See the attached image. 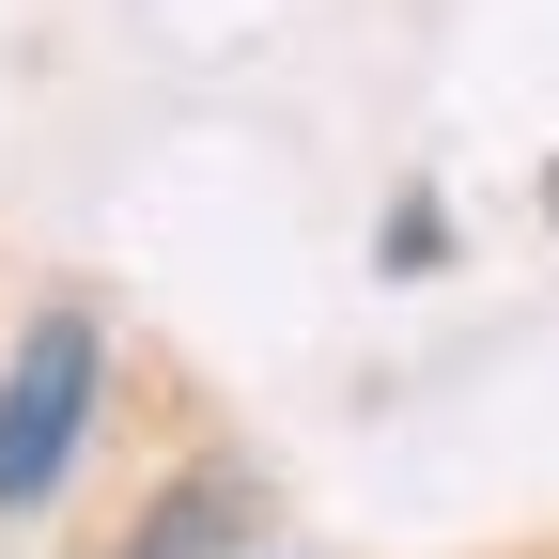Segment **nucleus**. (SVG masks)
<instances>
[{"mask_svg": "<svg viewBox=\"0 0 559 559\" xmlns=\"http://www.w3.org/2000/svg\"><path fill=\"white\" fill-rule=\"evenodd\" d=\"M94 373H109L94 311H79V296H62V311H32L16 373H0V513L62 498V466H79V436H94Z\"/></svg>", "mask_w": 559, "mask_h": 559, "instance_id": "1", "label": "nucleus"}, {"mask_svg": "<svg viewBox=\"0 0 559 559\" xmlns=\"http://www.w3.org/2000/svg\"><path fill=\"white\" fill-rule=\"evenodd\" d=\"M234 544H249V481H234V466H202V481H171V498L140 513L124 559H234Z\"/></svg>", "mask_w": 559, "mask_h": 559, "instance_id": "2", "label": "nucleus"}, {"mask_svg": "<svg viewBox=\"0 0 559 559\" xmlns=\"http://www.w3.org/2000/svg\"><path fill=\"white\" fill-rule=\"evenodd\" d=\"M436 249H451V218H436V202H389V234H373V264H389V280H419Z\"/></svg>", "mask_w": 559, "mask_h": 559, "instance_id": "3", "label": "nucleus"}, {"mask_svg": "<svg viewBox=\"0 0 559 559\" xmlns=\"http://www.w3.org/2000/svg\"><path fill=\"white\" fill-rule=\"evenodd\" d=\"M544 234H559V156H544Z\"/></svg>", "mask_w": 559, "mask_h": 559, "instance_id": "4", "label": "nucleus"}]
</instances>
